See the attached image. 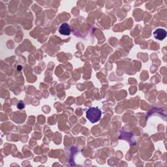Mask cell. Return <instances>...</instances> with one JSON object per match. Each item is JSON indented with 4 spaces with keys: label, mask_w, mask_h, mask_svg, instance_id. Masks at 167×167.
<instances>
[{
    "label": "cell",
    "mask_w": 167,
    "mask_h": 167,
    "mask_svg": "<svg viewBox=\"0 0 167 167\" xmlns=\"http://www.w3.org/2000/svg\"><path fill=\"white\" fill-rule=\"evenodd\" d=\"M102 116L101 110L98 107H92L89 108L86 111V117L89 121L95 123L97 122H99L101 119Z\"/></svg>",
    "instance_id": "obj_1"
},
{
    "label": "cell",
    "mask_w": 167,
    "mask_h": 167,
    "mask_svg": "<svg viewBox=\"0 0 167 167\" xmlns=\"http://www.w3.org/2000/svg\"><path fill=\"white\" fill-rule=\"evenodd\" d=\"M71 27L67 23H63L59 28V32L64 36H69L71 34Z\"/></svg>",
    "instance_id": "obj_2"
},
{
    "label": "cell",
    "mask_w": 167,
    "mask_h": 167,
    "mask_svg": "<svg viewBox=\"0 0 167 167\" xmlns=\"http://www.w3.org/2000/svg\"><path fill=\"white\" fill-rule=\"evenodd\" d=\"M154 36L156 39L163 41L166 37V31L164 29L159 28L154 32Z\"/></svg>",
    "instance_id": "obj_3"
},
{
    "label": "cell",
    "mask_w": 167,
    "mask_h": 167,
    "mask_svg": "<svg viewBox=\"0 0 167 167\" xmlns=\"http://www.w3.org/2000/svg\"><path fill=\"white\" fill-rule=\"evenodd\" d=\"M24 104L23 103V102H20L18 104H17V108H18V109H20V110H22V109H23L24 108Z\"/></svg>",
    "instance_id": "obj_4"
},
{
    "label": "cell",
    "mask_w": 167,
    "mask_h": 167,
    "mask_svg": "<svg viewBox=\"0 0 167 167\" xmlns=\"http://www.w3.org/2000/svg\"><path fill=\"white\" fill-rule=\"evenodd\" d=\"M18 70H22V66H18Z\"/></svg>",
    "instance_id": "obj_5"
}]
</instances>
